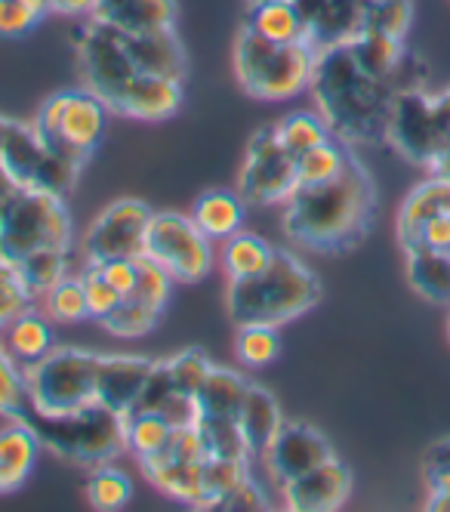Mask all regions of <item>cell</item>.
Returning <instances> with one entry per match:
<instances>
[{"instance_id":"6da1fadb","label":"cell","mask_w":450,"mask_h":512,"mask_svg":"<svg viewBox=\"0 0 450 512\" xmlns=\"http://www.w3.org/2000/svg\"><path fill=\"white\" fill-rule=\"evenodd\" d=\"M377 201V182L352 152L333 179L296 186L284 201V235L303 250L346 253L367 238L377 216Z\"/></svg>"},{"instance_id":"7a4b0ae2","label":"cell","mask_w":450,"mask_h":512,"mask_svg":"<svg viewBox=\"0 0 450 512\" xmlns=\"http://www.w3.org/2000/svg\"><path fill=\"white\" fill-rule=\"evenodd\" d=\"M318 115L327 121L330 133L346 145L386 142L392 102L401 84L373 78L355 62L349 44L318 53L315 75L309 84Z\"/></svg>"},{"instance_id":"3957f363","label":"cell","mask_w":450,"mask_h":512,"mask_svg":"<svg viewBox=\"0 0 450 512\" xmlns=\"http://www.w3.org/2000/svg\"><path fill=\"white\" fill-rule=\"evenodd\" d=\"M321 300V281L299 260L293 250H275L269 269L253 278L229 281L225 287V309L229 318L241 324H272L284 327L287 321L303 318Z\"/></svg>"},{"instance_id":"277c9868","label":"cell","mask_w":450,"mask_h":512,"mask_svg":"<svg viewBox=\"0 0 450 512\" xmlns=\"http://www.w3.org/2000/svg\"><path fill=\"white\" fill-rule=\"evenodd\" d=\"M318 53L306 44H275L247 25L235 41V75L247 96L262 102H287L309 90Z\"/></svg>"},{"instance_id":"5b68a950","label":"cell","mask_w":450,"mask_h":512,"mask_svg":"<svg viewBox=\"0 0 450 512\" xmlns=\"http://www.w3.org/2000/svg\"><path fill=\"white\" fill-rule=\"evenodd\" d=\"M41 438V445L74 466H105L127 451V420L105 405H87L74 414L44 417L28 411L22 417Z\"/></svg>"},{"instance_id":"8992f818","label":"cell","mask_w":450,"mask_h":512,"mask_svg":"<svg viewBox=\"0 0 450 512\" xmlns=\"http://www.w3.org/2000/svg\"><path fill=\"white\" fill-rule=\"evenodd\" d=\"M44 250H71V213L62 195L19 189L0 210V260L16 269Z\"/></svg>"},{"instance_id":"52a82bcc","label":"cell","mask_w":450,"mask_h":512,"mask_svg":"<svg viewBox=\"0 0 450 512\" xmlns=\"http://www.w3.org/2000/svg\"><path fill=\"white\" fill-rule=\"evenodd\" d=\"M102 352L53 346L44 358L25 364V389L34 414L62 417L96 405V374Z\"/></svg>"},{"instance_id":"ba28073f","label":"cell","mask_w":450,"mask_h":512,"mask_svg":"<svg viewBox=\"0 0 450 512\" xmlns=\"http://www.w3.org/2000/svg\"><path fill=\"white\" fill-rule=\"evenodd\" d=\"M44 149L59 161L84 170L102 142L108 124V105L87 90H65L50 96L31 121Z\"/></svg>"},{"instance_id":"9c48e42d","label":"cell","mask_w":450,"mask_h":512,"mask_svg":"<svg viewBox=\"0 0 450 512\" xmlns=\"http://www.w3.org/2000/svg\"><path fill=\"white\" fill-rule=\"evenodd\" d=\"M78 68L84 90L102 99L108 112H118L124 93L139 78V68L127 47V34L96 19H90L78 38Z\"/></svg>"},{"instance_id":"30bf717a","label":"cell","mask_w":450,"mask_h":512,"mask_svg":"<svg viewBox=\"0 0 450 512\" xmlns=\"http://www.w3.org/2000/svg\"><path fill=\"white\" fill-rule=\"evenodd\" d=\"M142 256H148V260L158 263L173 281H182V284L204 281L216 263L213 241L198 229L192 216H182V213H152Z\"/></svg>"},{"instance_id":"8fae6325","label":"cell","mask_w":450,"mask_h":512,"mask_svg":"<svg viewBox=\"0 0 450 512\" xmlns=\"http://www.w3.org/2000/svg\"><path fill=\"white\" fill-rule=\"evenodd\" d=\"M296 186H299L296 155L284 149L278 124L259 127L247 142L238 195L253 207H272V204H284L296 192Z\"/></svg>"},{"instance_id":"7c38bea8","label":"cell","mask_w":450,"mask_h":512,"mask_svg":"<svg viewBox=\"0 0 450 512\" xmlns=\"http://www.w3.org/2000/svg\"><path fill=\"white\" fill-rule=\"evenodd\" d=\"M0 161H4L16 189L53 192L62 198L81 176V170H74L71 164L59 161L44 149L34 124H22V121H7L4 142H0Z\"/></svg>"},{"instance_id":"4fadbf2b","label":"cell","mask_w":450,"mask_h":512,"mask_svg":"<svg viewBox=\"0 0 450 512\" xmlns=\"http://www.w3.org/2000/svg\"><path fill=\"white\" fill-rule=\"evenodd\" d=\"M152 223V207L139 198L111 201L84 235V263L139 260L145 253V232Z\"/></svg>"},{"instance_id":"5bb4252c","label":"cell","mask_w":450,"mask_h":512,"mask_svg":"<svg viewBox=\"0 0 450 512\" xmlns=\"http://www.w3.org/2000/svg\"><path fill=\"white\" fill-rule=\"evenodd\" d=\"M386 142L404 161L417 164L423 170H429V164L435 161V155L441 149V127L435 118L432 93H426L420 84L401 87L395 93Z\"/></svg>"},{"instance_id":"9a60e30c","label":"cell","mask_w":450,"mask_h":512,"mask_svg":"<svg viewBox=\"0 0 450 512\" xmlns=\"http://www.w3.org/2000/svg\"><path fill=\"white\" fill-rule=\"evenodd\" d=\"M333 457H336L333 445L327 442L324 432H318L309 423L284 420V426L275 435V442L269 445L266 454H262V463H266L269 479L281 488L284 482L296 479V475H306L309 469H315Z\"/></svg>"},{"instance_id":"2e32d148","label":"cell","mask_w":450,"mask_h":512,"mask_svg":"<svg viewBox=\"0 0 450 512\" xmlns=\"http://www.w3.org/2000/svg\"><path fill=\"white\" fill-rule=\"evenodd\" d=\"M278 491L290 512H333L352 494V469L340 457H333L306 475L284 482Z\"/></svg>"},{"instance_id":"e0dca14e","label":"cell","mask_w":450,"mask_h":512,"mask_svg":"<svg viewBox=\"0 0 450 512\" xmlns=\"http://www.w3.org/2000/svg\"><path fill=\"white\" fill-rule=\"evenodd\" d=\"M315 53L349 44L364 31V0H293Z\"/></svg>"},{"instance_id":"ac0fdd59","label":"cell","mask_w":450,"mask_h":512,"mask_svg":"<svg viewBox=\"0 0 450 512\" xmlns=\"http://www.w3.org/2000/svg\"><path fill=\"white\" fill-rule=\"evenodd\" d=\"M152 368L155 361L142 355H102L96 374V401L127 417Z\"/></svg>"},{"instance_id":"d6986e66","label":"cell","mask_w":450,"mask_h":512,"mask_svg":"<svg viewBox=\"0 0 450 512\" xmlns=\"http://www.w3.org/2000/svg\"><path fill=\"white\" fill-rule=\"evenodd\" d=\"M90 19L124 34H145L176 25V0H96Z\"/></svg>"},{"instance_id":"ffe728a7","label":"cell","mask_w":450,"mask_h":512,"mask_svg":"<svg viewBox=\"0 0 450 512\" xmlns=\"http://www.w3.org/2000/svg\"><path fill=\"white\" fill-rule=\"evenodd\" d=\"M127 47L139 68V75H155V78H170V81L185 78L189 62H185V47L179 41L176 28L127 34Z\"/></svg>"},{"instance_id":"44dd1931","label":"cell","mask_w":450,"mask_h":512,"mask_svg":"<svg viewBox=\"0 0 450 512\" xmlns=\"http://www.w3.org/2000/svg\"><path fill=\"white\" fill-rule=\"evenodd\" d=\"M438 213H450V182L441 176L423 179L420 186H414L407 192V198L398 207V219H395V232H398V244L401 250L417 247L420 229L429 223Z\"/></svg>"},{"instance_id":"7402d4cb","label":"cell","mask_w":450,"mask_h":512,"mask_svg":"<svg viewBox=\"0 0 450 512\" xmlns=\"http://www.w3.org/2000/svg\"><path fill=\"white\" fill-rule=\"evenodd\" d=\"M179 105H182V81L139 75L130 84V90L124 93L118 115L133 118V121L158 124V121L173 118L179 112Z\"/></svg>"},{"instance_id":"603a6c76","label":"cell","mask_w":450,"mask_h":512,"mask_svg":"<svg viewBox=\"0 0 450 512\" xmlns=\"http://www.w3.org/2000/svg\"><path fill=\"white\" fill-rule=\"evenodd\" d=\"M41 451V438L25 420H10V426L0 429V488H4V494L28 482Z\"/></svg>"},{"instance_id":"cb8c5ba5","label":"cell","mask_w":450,"mask_h":512,"mask_svg":"<svg viewBox=\"0 0 450 512\" xmlns=\"http://www.w3.org/2000/svg\"><path fill=\"white\" fill-rule=\"evenodd\" d=\"M238 426L244 432V442L250 448V457H262L269 451V445L275 442L278 429L284 426V414H281V405L278 398L262 389L256 383H250L247 395H244V405L238 411Z\"/></svg>"},{"instance_id":"d4e9b609","label":"cell","mask_w":450,"mask_h":512,"mask_svg":"<svg viewBox=\"0 0 450 512\" xmlns=\"http://www.w3.org/2000/svg\"><path fill=\"white\" fill-rule=\"evenodd\" d=\"M349 50L355 56V62L373 78L383 81H398L401 71L407 68L410 56L401 38H392V34H380V31H361L358 38L349 41ZM414 87V84H410Z\"/></svg>"},{"instance_id":"484cf974","label":"cell","mask_w":450,"mask_h":512,"mask_svg":"<svg viewBox=\"0 0 450 512\" xmlns=\"http://www.w3.org/2000/svg\"><path fill=\"white\" fill-rule=\"evenodd\" d=\"M244 213H247V201L238 192L213 189V192H204L195 201L192 219L210 241H225V238H232L235 232H241Z\"/></svg>"},{"instance_id":"4316f807","label":"cell","mask_w":450,"mask_h":512,"mask_svg":"<svg viewBox=\"0 0 450 512\" xmlns=\"http://www.w3.org/2000/svg\"><path fill=\"white\" fill-rule=\"evenodd\" d=\"M244 25L259 38L275 44H299L306 41V25L293 0H256L247 10Z\"/></svg>"},{"instance_id":"83f0119b","label":"cell","mask_w":450,"mask_h":512,"mask_svg":"<svg viewBox=\"0 0 450 512\" xmlns=\"http://www.w3.org/2000/svg\"><path fill=\"white\" fill-rule=\"evenodd\" d=\"M0 343H4L7 352L25 368V364L44 358L53 349L50 318H44L41 312H34V309H25L22 315H16L4 327V331H0Z\"/></svg>"},{"instance_id":"f1b7e54d","label":"cell","mask_w":450,"mask_h":512,"mask_svg":"<svg viewBox=\"0 0 450 512\" xmlns=\"http://www.w3.org/2000/svg\"><path fill=\"white\" fill-rule=\"evenodd\" d=\"M272 260H275V247L266 238L244 232V229L235 232L232 238H225L222 250H219V263H222V272L229 281L253 278L262 269H269Z\"/></svg>"},{"instance_id":"f546056e","label":"cell","mask_w":450,"mask_h":512,"mask_svg":"<svg viewBox=\"0 0 450 512\" xmlns=\"http://www.w3.org/2000/svg\"><path fill=\"white\" fill-rule=\"evenodd\" d=\"M148 482L158 491H164L173 500H182L189 506H201L204 500V463H189V460H161V463H148L142 466Z\"/></svg>"},{"instance_id":"4dcf8cb0","label":"cell","mask_w":450,"mask_h":512,"mask_svg":"<svg viewBox=\"0 0 450 512\" xmlns=\"http://www.w3.org/2000/svg\"><path fill=\"white\" fill-rule=\"evenodd\" d=\"M407 281L429 303H450V253H435L426 247L407 250Z\"/></svg>"},{"instance_id":"1f68e13d","label":"cell","mask_w":450,"mask_h":512,"mask_svg":"<svg viewBox=\"0 0 450 512\" xmlns=\"http://www.w3.org/2000/svg\"><path fill=\"white\" fill-rule=\"evenodd\" d=\"M247 389H250V383L238 371L216 368L213 364L210 377L204 380V386L195 395L201 417H238Z\"/></svg>"},{"instance_id":"d6a6232c","label":"cell","mask_w":450,"mask_h":512,"mask_svg":"<svg viewBox=\"0 0 450 512\" xmlns=\"http://www.w3.org/2000/svg\"><path fill=\"white\" fill-rule=\"evenodd\" d=\"M19 281L25 284V290L31 294L34 303H41L50 290L71 275V253L68 250H44V253H34L28 260H22L16 269Z\"/></svg>"},{"instance_id":"836d02e7","label":"cell","mask_w":450,"mask_h":512,"mask_svg":"<svg viewBox=\"0 0 450 512\" xmlns=\"http://www.w3.org/2000/svg\"><path fill=\"white\" fill-rule=\"evenodd\" d=\"M349 155H352V149L343 139H336V136H330L327 142H321V145H315V149L303 152V155L296 158L299 186H315V182L333 179L336 173L346 167Z\"/></svg>"},{"instance_id":"e575fe53","label":"cell","mask_w":450,"mask_h":512,"mask_svg":"<svg viewBox=\"0 0 450 512\" xmlns=\"http://www.w3.org/2000/svg\"><path fill=\"white\" fill-rule=\"evenodd\" d=\"M161 309L148 306L136 297H121V303L115 306V312H111L108 318H102L99 324L105 327V331L111 337H121V340H139L145 334H152L158 321H161Z\"/></svg>"},{"instance_id":"d590c367","label":"cell","mask_w":450,"mask_h":512,"mask_svg":"<svg viewBox=\"0 0 450 512\" xmlns=\"http://www.w3.org/2000/svg\"><path fill=\"white\" fill-rule=\"evenodd\" d=\"M37 306H41L44 315L50 321H56V324H78V321L90 318V306H87L81 275H65Z\"/></svg>"},{"instance_id":"8d00e7d4","label":"cell","mask_w":450,"mask_h":512,"mask_svg":"<svg viewBox=\"0 0 450 512\" xmlns=\"http://www.w3.org/2000/svg\"><path fill=\"white\" fill-rule=\"evenodd\" d=\"M87 500H90L93 509H102V512L124 509L133 500V482H130V475L121 472V469H115L111 463L96 466L90 472V482H87Z\"/></svg>"},{"instance_id":"74e56055","label":"cell","mask_w":450,"mask_h":512,"mask_svg":"<svg viewBox=\"0 0 450 512\" xmlns=\"http://www.w3.org/2000/svg\"><path fill=\"white\" fill-rule=\"evenodd\" d=\"M124 420H127V451H133L139 463L164 451L176 429L161 414H130Z\"/></svg>"},{"instance_id":"f35d334b","label":"cell","mask_w":450,"mask_h":512,"mask_svg":"<svg viewBox=\"0 0 450 512\" xmlns=\"http://www.w3.org/2000/svg\"><path fill=\"white\" fill-rule=\"evenodd\" d=\"M278 136L284 142V149L299 158L303 152L315 149V145L327 142L333 133L318 112H293L284 121H278Z\"/></svg>"},{"instance_id":"ab89813d","label":"cell","mask_w":450,"mask_h":512,"mask_svg":"<svg viewBox=\"0 0 450 512\" xmlns=\"http://www.w3.org/2000/svg\"><path fill=\"white\" fill-rule=\"evenodd\" d=\"M235 352L247 368H266L281 355V337L272 324H241L235 337Z\"/></svg>"},{"instance_id":"60d3db41","label":"cell","mask_w":450,"mask_h":512,"mask_svg":"<svg viewBox=\"0 0 450 512\" xmlns=\"http://www.w3.org/2000/svg\"><path fill=\"white\" fill-rule=\"evenodd\" d=\"M423 479L429 488L426 509L450 512V438H441L426 451L423 460Z\"/></svg>"},{"instance_id":"b9f144b4","label":"cell","mask_w":450,"mask_h":512,"mask_svg":"<svg viewBox=\"0 0 450 512\" xmlns=\"http://www.w3.org/2000/svg\"><path fill=\"white\" fill-rule=\"evenodd\" d=\"M31 408L28 389H25V371L22 364L0 343V417L22 420Z\"/></svg>"},{"instance_id":"7bdbcfd3","label":"cell","mask_w":450,"mask_h":512,"mask_svg":"<svg viewBox=\"0 0 450 512\" xmlns=\"http://www.w3.org/2000/svg\"><path fill=\"white\" fill-rule=\"evenodd\" d=\"M198 429L210 448V457L250 460V448L235 417H198Z\"/></svg>"},{"instance_id":"ee69618b","label":"cell","mask_w":450,"mask_h":512,"mask_svg":"<svg viewBox=\"0 0 450 512\" xmlns=\"http://www.w3.org/2000/svg\"><path fill=\"white\" fill-rule=\"evenodd\" d=\"M414 22V0H364V31L407 38Z\"/></svg>"},{"instance_id":"f6af8a7d","label":"cell","mask_w":450,"mask_h":512,"mask_svg":"<svg viewBox=\"0 0 450 512\" xmlns=\"http://www.w3.org/2000/svg\"><path fill=\"white\" fill-rule=\"evenodd\" d=\"M244 475H250V460H229V457H207L204 460V500L198 509H210L225 491H232Z\"/></svg>"},{"instance_id":"bcb514c9","label":"cell","mask_w":450,"mask_h":512,"mask_svg":"<svg viewBox=\"0 0 450 512\" xmlns=\"http://www.w3.org/2000/svg\"><path fill=\"white\" fill-rule=\"evenodd\" d=\"M47 13V0H0V38H22Z\"/></svg>"},{"instance_id":"7dc6e473","label":"cell","mask_w":450,"mask_h":512,"mask_svg":"<svg viewBox=\"0 0 450 512\" xmlns=\"http://www.w3.org/2000/svg\"><path fill=\"white\" fill-rule=\"evenodd\" d=\"M210 509H222V512H269L272 500H269V491L262 488V482L250 472L232 491H225L219 500H213Z\"/></svg>"},{"instance_id":"c3c4849f","label":"cell","mask_w":450,"mask_h":512,"mask_svg":"<svg viewBox=\"0 0 450 512\" xmlns=\"http://www.w3.org/2000/svg\"><path fill=\"white\" fill-rule=\"evenodd\" d=\"M170 361V374H173V383L179 392H189V395H198V389L204 386V380L210 377L213 371V361L201 352V349H185Z\"/></svg>"},{"instance_id":"681fc988","label":"cell","mask_w":450,"mask_h":512,"mask_svg":"<svg viewBox=\"0 0 450 512\" xmlns=\"http://www.w3.org/2000/svg\"><path fill=\"white\" fill-rule=\"evenodd\" d=\"M173 389H176V383L170 374V361H155V368H152V374H148L145 386L139 389L130 414H158L164 401L173 395Z\"/></svg>"},{"instance_id":"f907efd6","label":"cell","mask_w":450,"mask_h":512,"mask_svg":"<svg viewBox=\"0 0 450 512\" xmlns=\"http://www.w3.org/2000/svg\"><path fill=\"white\" fill-rule=\"evenodd\" d=\"M81 281H84V294H87L90 318L102 321V318H108L111 312H115V306L121 303V294L102 278V272H99L93 263H84Z\"/></svg>"},{"instance_id":"816d5d0a","label":"cell","mask_w":450,"mask_h":512,"mask_svg":"<svg viewBox=\"0 0 450 512\" xmlns=\"http://www.w3.org/2000/svg\"><path fill=\"white\" fill-rule=\"evenodd\" d=\"M37 303L31 300V294L25 290V284L19 281V275L0 263V331L25 309H34Z\"/></svg>"},{"instance_id":"f5cc1de1","label":"cell","mask_w":450,"mask_h":512,"mask_svg":"<svg viewBox=\"0 0 450 512\" xmlns=\"http://www.w3.org/2000/svg\"><path fill=\"white\" fill-rule=\"evenodd\" d=\"M158 414H161L170 426H192V423H198V417H201V411H198V398L189 395V392H179V389H173V395L164 401Z\"/></svg>"},{"instance_id":"db71d44e","label":"cell","mask_w":450,"mask_h":512,"mask_svg":"<svg viewBox=\"0 0 450 512\" xmlns=\"http://www.w3.org/2000/svg\"><path fill=\"white\" fill-rule=\"evenodd\" d=\"M99 272H102V278L118 290V294L124 297V294H130L133 290V284H136V275H139V260H105V263H93Z\"/></svg>"},{"instance_id":"11a10c76","label":"cell","mask_w":450,"mask_h":512,"mask_svg":"<svg viewBox=\"0 0 450 512\" xmlns=\"http://www.w3.org/2000/svg\"><path fill=\"white\" fill-rule=\"evenodd\" d=\"M417 247H426V250H435V253H450V213H438V216L429 219V223L420 229ZM417 247H410V250H417Z\"/></svg>"},{"instance_id":"9f6ffc18","label":"cell","mask_w":450,"mask_h":512,"mask_svg":"<svg viewBox=\"0 0 450 512\" xmlns=\"http://www.w3.org/2000/svg\"><path fill=\"white\" fill-rule=\"evenodd\" d=\"M53 13H62V16H90L96 0H47Z\"/></svg>"},{"instance_id":"6f0895ef","label":"cell","mask_w":450,"mask_h":512,"mask_svg":"<svg viewBox=\"0 0 450 512\" xmlns=\"http://www.w3.org/2000/svg\"><path fill=\"white\" fill-rule=\"evenodd\" d=\"M7 121L10 118H4L0 115V142H4V130H7ZM19 189H16V182L10 179V173H7V167H4V161H0V210H4V204L16 195Z\"/></svg>"},{"instance_id":"680465c9","label":"cell","mask_w":450,"mask_h":512,"mask_svg":"<svg viewBox=\"0 0 450 512\" xmlns=\"http://www.w3.org/2000/svg\"><path fill=\"white\" fill-rule=\"evenodd\" d=\"M429 173H432V176H441V179H447V182H450V136L441 142V149H438L435 161L429 164Z\"/></svg>"},{"instance_id":"91938a15","label":"cell","mask_w":450,"mask_h":512,"mask_svg":"<svg viewBox=\"0 0 450 512\" xmlns=\"http://www.w3.org/2000/svg\"><path fill=\"white\" fill-rule=\"evenodd\" d=\"M447 343H450V318H447Z\"/></svg>"},{"instance_id":"94428289","label":"cell","mask_w":450,"mask_h":512,"mask_svg":"<svg viewBox=\"0 0 450 512\" xmlns=\"http://www.w3.org/2000/svg\"><path fill=\"white\" fill-rule=\"evenodd\" d=\"M0 494H4V488H0Z\"/></svg>"},{"instance_id":"6125c7cd","label":"cell","mask_w":450,"mask_h":512,"mask_svg":"<svg viewBox=\"0 0 450 512\" xmlns=\"http://www.w3.org/2000/svg\"><path fill=\"white\" fill-rule=\"evenodd\" d=\"M250 4H256V0H250Z\"/></svg>"}]
</instances>
